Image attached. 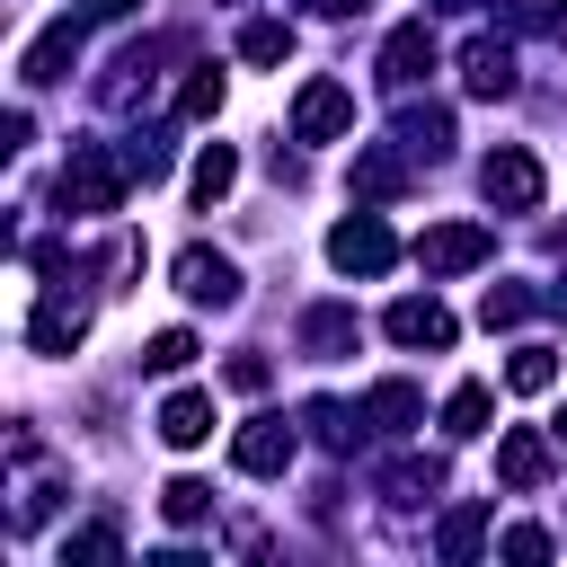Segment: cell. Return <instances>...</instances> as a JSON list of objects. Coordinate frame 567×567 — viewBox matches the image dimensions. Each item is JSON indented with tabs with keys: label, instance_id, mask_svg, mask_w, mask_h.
<instances>
[{
	"label": "cell",
	"instance_id": "obj_1",
	"mask_svg": "<svg viewBox=\"0 0 567 567\" xmlns=\"http://www.w3.org/2000/svg\"><path fill=\"white\" fill-rule=\"evenodd\" d=\"M124 177H133V159H115L106 142H80L71 168H62V213H115L124 204Z\"/></svg>",
	"mask_w": 567,
	"mask_h": 567
},
{
	"label": "cell",
	"instance_id": "obj_2",
	"mask_svg": "<svg viewBox=\"0 0 567 567\" xmlns=\"http://www.w3.org/2000/svg\"><path fill=\"white\" fill-rule=\"evenodd\" d=\"M478 186H487V204L496 213H540V195H549V177H540V159L532 151H487V168H478Z\"/></svg>",
	"mask_w": 567,
	"mask_h": 567
},
{
	"label": "cell",
	"instance_id": "obj_3",
	"mask_svg": "<svg viewBox=\"0 0 567 567\" xmlns=\"http://www.w3.org/2000/svg\"><path fill=\"white\" fill-rule=\"evenodd\" d=\"M390 257H399V239H390L381 213H346V221L328 230V266H337V275H381Z\"/></svg>",
	"mask_w": 567,
	"mask_h": 567
},
{
	"label": "cell",
	"instance_id": "obj_4",
	"mask_svg": "<svg viewBox=\"0 0 567 567\" xmlns=\"http://www.w3.org/2000/svg\"><path fill=\"white\" fill-rule=\"evenodd\" d=\"M496 257V230L487 221H434L425 239H416V266L425 275H470V266H487Z\"/></svg>",
	"mask_w": 567,
	"mask_h": 567
},
{
	"label": "cell",
	"instance_id": "obj_5",
	"mask_svg": "<svg viewBox=\"0 0 567 567\" xmlns=\"http://www.w3.org/2000/svg\"><path fill=\"white\" fill-rule=\"evenodd\" d=\"M354 124V89L346 80H301V97H292V142H337Z\"/></svg>",
	"mask_w": 567,
	"mask_h": 567
},
{
	"label": "cell",
	"instance_id": "obj_6",
	"mask_svg": "<svg viewBox=\"0 0 567 567\" xmlns=\"http://www.w3.org/2000/svg\"><path fill=\"white\" fill-rule=\"evenodd\" d=\"M168 275H177V292L204 301V310H230V301H239V266H230L221 248H177Z\"/></svg>",
	"mask_w": 567,
	"mask_h": 567
},
{
	"label": "cell",
	"instance_id": "obj_7",
	"mask_svg": "<svg viewBox=\"0 0 567 567\" xmlns=\"http://www.w3.org/2000/svg\"><path fill=\"white\" fill-rule=\"evenodd\" d=\"M434 62H443V53H434V27H425V18L390 27V44H381V80H390V89H416Z\"/></svg>",
	"mask_w": 567,
	"mask_h": 567
},
{
	"label": "cell",
	"instance_id": "obj_8",
	"mask_svg": "<svg viewBox=\"0 0 567 567\" xmlns=\"http://www.w3.org/2000/svg\"><path fill=\"white\" fill-rule=\"evenodd\" d=\"M461 89L470 97H514V44L505 35H470L461 44Z\"/></svg>",
	"mask_w": 567,
	"mask_h": 567
},
{
	"label": "cell",
	"instance_id": "obj_9",
	"mask_svg": "<svg viewBox=\"0 0 567 567\" xmlns=\"http://www.w3.org/2000/svg\"><path fill=\"white\" fill-rule=\"evenodd\" d=\"M390 337H399V346H425V354H443L461 328H452V310H443L434 292H408V301H390Z\"/></svg>",
	"mask_w": 567,
	"mask_h": 567
},
{
	"label": "cell",
	"instance_id": "obj_10",
	"mask_svg": "<svg viewBox=\"0 0 567 567\" xmlns=\"http://www.w3.org/2000/svg\"><path fill=\"white\" fill-rule=\"evenodd\" d=\"M230 461H239L248 478H275V470L292 461V425H284V416H248V425L230 434Z\"/></svg>",
	"mask_w": 567,
	"mask_h": 567
},
{
	"label": "cell",
	"instance_id": "obj_11",
	"mask_svg": "<svg viewBox=\"0 0 567 567\" xmlns=\"http://www.w3.org/2000/svg\"><path fill=\"white\" fill-rule=\"evenodd\" d=\"M71 62H80V18H53L35 44H27V89H53V80H71Z\"/></svg>",
	"mask_w": 567,
	"mask_h": 567
},
{
	"label": "cell",
	"instance_id": "obj_12",
	"mask_svg": "<svg viewBox=\"0 0 567 567\" xmlns=\"http://www.w3.org/2000/svg\"><path fill=\"white\" fill-rule=\"evenodd\" d=\"M80 337H89V301H80V292H53V301L27 319V346H35V354H71Z\"/></svg>",
	"mask_w": 567,
	"mask_h": 567
},
{
	"label": "cell",
	"instance_id": "obj_13",
	"mask_svg": "<svg viewBox=\"0 0 567 567\" xmlns=\"http://www.w3.org/2000/svg\"><path fill=\"white\" fill-rule=\"evenodd\" d=\"M496 478H505V487H540V478H549V434L505 425V443H496Z\"/></svg>",
	"mask_w": 567,
	"mask_h": 567
},
{
	"label": "cell",
	"instance_id": "obj_14",
	"mask_svg": "<svg viewBox=\"0 0 567 567\" xmlns=\"http://www.w3.org/2000/svg\"><path fill=\"white\" fill-rule=\"evenodd\" d=\"M159 443H177V452L213 443V399H204V390H177V399H159Z\"/></svg>",
	"mask_w": 567,
	"mask_h": 567
},
{
	"label": "cell",
	"instance_id": "obj_15",
	"mask_svg": "<svg viewBox=\"0 0 567 567\" xmlns=\"http://www.w3.org/2000/svg\"><path fill=\"white\" fill-rule=\"evenodd\" d=\"M443 142H452V115H443V106H399V151L443 159Z\"/></svg>",
	"mask_w": 567,
	"mask_h": 567
},
{
	"label": "cell",
	"instance_id": "obj_16",
	"mask_svg": "<svg viewBox=\"0 0 567 567\" xmlns=\"http://www.w3.org/2000/svg\"><path fill=\"white\" fill-rule=\"evenodd\" d=\"M363 416H372V425H381V434H408V425H416V416H425V399H416V390H408V381H381V390H372V399H363Z\"/></svg>",
	"mask_w": 567,
	"mask_h": 567
},
{
	"label": "cell",
	"instance_id": "obj_17",
	"mask_svg": "<svg viewBox=\"0 0 567 567\" xmlns=\"http://www.w3.org/2000/svg\"><path fill=\"white\" fill-rule=\"evenodd\" d=\"M487 408H496V399H487V381H461V390L443 399V434H452V443L487 434Z\"/></svg>",
	"mask_w": 567,
	"mask_h": 567
},
{
	"label": "cell",
	"instance_id": "obj_18",
	"mask_svg": "<svg viewBox=\"0 0 567 567\" xmlns=\"http://www.w3.org/2000/svg\"><path fill=\"white\" fill-rule=\"evenodd\" d=\"M239 186V151L230 142H204V159H195V204H221Z\"/></svg>",
	"mask_w": 567,
	"mask_h": 567
},
{
	"label": "cell",
	"instance_id": "obj_19",
	"mask_svg": "<svg viewBox=\"0 0 567 567\" xmlns=\"http://www.w3.org/2000/svg\"><path fill=\"white\" fill-rule=\"evenodd\" d=\"M399 186H408L399 151H354V195H399Z\"/></svg>",
	"mask_w": 567,
	"mask_h": 567
},
{
	"label": "cell",
	"instance_id": "obj_20",
	"mask_svg": "<svg viewBox=\"0 0 567 567\" xmlns=\"http://www.w3.org/2000/svg\"><path fill=\"white\" fill-rule=\"evenodd\" d=\"M354 337H363V328H354V310H337V301H328V310H310V354H328V363H337V354H354Z\"/></svg>",
	"mask_w": 567,
	"mask_h": 567
},
{
	"label": "cell",
	"instance_id": "obj_21",
	"mask_svg": "<svg viewBox=\"0 0 567 567\" xmlns=\"http://www.w3.org/2000/svg\"><path fill=\"white\" fill-rule=\"evenodd\" d=\"M284 53H292V27L284 18H248L239 27V62H284Z\"/></svg>",
	"mask_w": 567,
	"mask_h": 567
},
{
	"label": "cell",
	"instance_id": "obj_22",
	"mask_svg": "<svg viewBox=\"0 0 567 567\" xmlns=\"http://www.w3.org/2000/svg\"><path fill=\"white\" fill-rule=\"evenodd\" d=\"M159 514H168V523H204V514H213V487H204V478H168V487H159Z\"/></svg>",
	"mask_w": 567,
	"mask_h": 567
},
{
	"label": "cell",
	"instance_id": "obj_23",
	"mask_svg": "<svg viewBox=\"0 0 567 567\" xmlns=\"http://www.w3.org/2000/svg\"><path fill=\"white\" fill-rule=\"evenodd\" d=\"M213 106H221V71L204 62V71H186V89H177V115H186V124H204Z\"/></svg>",
	"mask_w": 567,
	"mask_h": 567
},
{
	"label": "cell",
	"instance_id": "obj_24",
	"mask_svg": "<svg viewBox=\"0 0 567 567\" xmlns=\"http://www.w3.org/2000/svg\"><path fill=\"white\" fill-rule=\"evenodd\" d=\"M478 319H487V328H523V319H532V292H523V284H487Z\"/></svg>",
	"mask_w": 567,
	"mask_h": 567
},
{
	"label": "cell",
	"instance_id": "obj_25",
	"mask_svg": "<svg viewBox=\"0 0 567 567\" xmlns=\"http://www.w3.org/2000/svg\"><path fill=\"white\" fill-rule=\"evenodd\" d=\"M186 363H195V337H186V328H159V337L142 346V372H186Z\"/></svg>",
	"mask_w": 567,
	"mask_h": 567
},
{
	"label": "cell",
	"instance_id": "obj_26",
	"mask_svg": "<svg viewBox=\"0 0 567 567\" xmlns=\"http://www.w3.org/2000/svg\"><path fill=\"white\" fill-rule=\"evenodd\" d=\"M505 381H514V390H549V381H558V354H549V346H514Z\"/></svg>",
	"mask_w": 567,
	"mask_h": 567
},
{
	"label": "cell",
	"instance_id": "obj_27",
	"mask_svg": "<svg viewBox=\"0 0 567 567\" xmlns=\"http://www.w3.org/2000/svg\"><path fill=\"white\" fill-rule=\"evenodd\" d=\"M434 487H443V470H434V461H399V470H390V505H425Z\"/></svg>",
	"mask_w": 567,
	"mask_h": 567
},
{
	"label": "cell",
	"instance_id": "obj_28",
	"mask_svg": "<svg viewBox=\"0 0 567 567\" xmlns=\"http://www.w3.org/2000/svg\"><path fill=\"white\" fill-rule=\"evenodd\" d=\"M301 416H310V434H319V443H328V452H346V443H354V416H346V408H337V399H310V408H301Z\"/></svg>",
	"mask_w": 567,
	"mask_h": 567
},
{
	"label": "cell",
	"instance_id": "obj_29",
	"mask_svg": "<svg viewBox=\"0 0 567 567\" xmlns=\"http://www.w3.org/2000/svg\"><path fill=\"white\" fill-rule=\"evenodd\" d=\"M478 532H487V505H461V514L443 523V558H470V549H478Z\"/></svg>",
	"mask_w": 567,
	"mask_h": 567
},
{
	"label": "cell",
	"instance_id": "obj_30",
	"mask_svg": "<svg viewBox=\"0 0 567 567\" xmlns=\"http://www.w3.org/2000/svg\"><path fill=\"white\" fill-rule=\"evenodd\" d=\"M496 549H505V558H523V567H532V558H549V532H540V523H514V532H505V540H496Z\"/></svg>",
	"mask_w": 567,
	"mask_h": 567
},
{
	"label": "cell",
	"instance_id": "obj_31",
	"mask_svg": "<svg viewBox=\"0 0 567 567\" xmlns=\"http://www.w3.org/2000/svg\"><path fill=\"white\" fill-rule=\"evenodd\" d=\"M62 558H115V532H106V523H89V532H71V540H62Z\"/></svg>",
	"mask_w": 567,
	"mask_h": 567
},
{
	"label": "cell",
	"instance_id": "obj_32",
	"mask_svg": "<svg viewBox=\"0 0 567 567\" xmlns=\"http://www.w3.org/2000/svg\"><path fill=\"white\" fill-rule=\"evenodd\" d=\"M142 0H89V18H133Z\"/></svg>",
	"mask_w": 567,
	"mask_h": 567
},
{
	"label": "cell",
	"instance_id": "obj_33",
	"mask_svg": "<svg viewBox=\"0 0 567 567\" xmlns=\"http://www.w3.org/2000/svg\"><path fill=\"white\" fill-rule=\"evenodd\" d=\"M319 9H328V18H354V9H363V0H319Z\"/></svg>",
	"mask_w": 567,
	"mask_h": 567
},
{
	"label": "cell",
	"instance_id": "obj_34",
	"mask_svg": "<svg viewBox=\"0 0 567 567\" xmlns=\"http://www.w3.org/2000/svg\"><path fill=\"white\" fill-rule=\"evenodd\" d=\"M558 434H567V416H558Z\"/></svg>",
	"mask_w": 567,
	"mask_h": 567
}]
</instances>
